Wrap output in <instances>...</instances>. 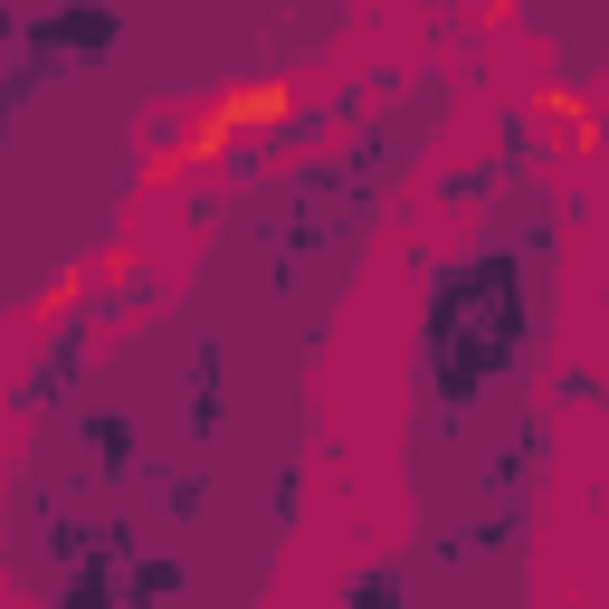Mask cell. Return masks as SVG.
<instances>
[{
  "label": "cell",
  "instance_id": "cell-1",
  "mask_svg": "<svg viewBox=\"0 0 609 609\" xmlns=\"http://www.w3.org/2000/svg\"><path fill=\"white\" fill-rule=\"evenodd\" d=\"M267 115H286V95H277V86H267V95H238L219 124H267Z\"/></svg>",
  "mask_w": 609,
  "mask_h": 609
}]
</instances>
